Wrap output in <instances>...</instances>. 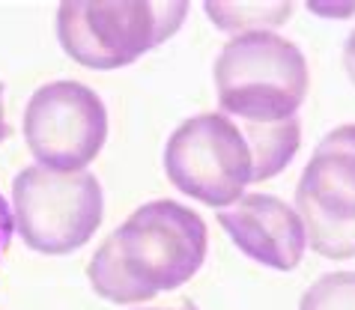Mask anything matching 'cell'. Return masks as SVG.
I'll use <instances>...</instances> for the list:
<instances>
[{"label":"cell","mask_w":355,"mask_h":310,"mask_svg":"<svg viewBox=\"0 0 355 310\" xmlns=\"http://www.w3.org/2000/svg\"><path fill=\"white\" fill-rule=\"evenodd\" d=\"M203 218L176 200H153L137 206L98 245L87 277L96 295L111 304L153 302L189 284L206 259Z\"/></svg>","instance_id":"cell-1"},{"label":"cell","mask_w":355,"mask_h":310,"mask_svg":"<svg viewBox=\"0 0 355 310\" xmlns=\"http://www.w3.org/2000/svg\"><path fill=\"white\" fill-rule=\"evenodd\" d=\"M311 87L304 54L278 33H236L215 60V89L224 117L275 126L293 119Z\"/></svg>","instance_id":"cell-2"},{"label":"cell","mask_w":355,"mask_h":310,"mask_svg":"<svg viewBox=\"0 0 355 310\" xmlns=\"http://www.w3.org/2000/svg\"><path fill=\"white\" fill-rule=\"evenodd\" d=\"M185 12L189 3L66 0L57 9V39L75 63L107 72L167 42L182 27Z\"/></svg>","instance_id":"cell-3"},{"label":"cell","mask_w":355,"mask_h":310,"mask_svg":"<svg viewBox=\"0 0 355 310\" xmlns=\"http://www.w3.org/2000/svg\"><path fill=\"white\" fill-rule=\"evenodd\" d=\"M12 221L36 254L63 257L96 236L105 215L102 185L93 173L24 167L12 179Z\"/></svg>","instance_id":"cell-4"},{"label":"cell","mask_w":355,"mask_h":310,"mask_svg":"<svg viewBox=\"0 0 355 310\" xmlns=\"http://www.w3.org/2000/svg\"><path fill=\"white\" fill-rule=\"evenodd\" d=\"M164 173L185 197L218 206V212L233 206L254 182V158L242 126L224 114L185 119L164 146Z\"/></svg>","instance_id":"cell-5"},{"label":"cell","mask_w":355,"mask_h":310,"mask_svg":"<svg viewBox=\"0 0 355 310\" xmlns=\"http://www.w3.org/2000/svg\"><path fill=\"white\" fill-rule=\"evenodd\" d=\"M295 212L320 257H355V123L331 128L317 144L295 185Z\"/></svg>","instance_id":"cell-6"},{"label":"cell","mask_w":355,"mask_h":310,"mask_svg":"<svg viewBox=\"0 0 355 310\" xmlns=\"http://www.w3.org/2000/svg\"><path fill=\"white\" fill-rule=\"evenodd\" d=\"M24 141L39 167L78 173L107 141V111L96 89L78 81L39 87L24 111Z\"/></svg>","instance_id":"cell-7"},{"label":"cell","mask_w":355,"mask_h":310,"mask_svg":"<svg viewBox=\"0 0 355 310\" xmlns=\"http://www.w3.org/2000/svg\"><path fill=\"white\" fill-rule=\"evenodd\" d=\"M218 224L245 257L278 272H293L308 251L299 212L275 194L239 197L218 212Z\"/></svg>","instance_id":"cell-8"},{"label":"cell","mask_w":355,"mask_h":310,"mask_svg":"<svg viewBox=\"0 0 355 310\" xmlns=\"http://www.w3.org/2000/svg\"><path fill=\"white\" fill-rule=\"evenodd\" d=\"M239 126L245 141L251 146L254 182H266V179L278 176L302 146V128L295 117L275 126H254V123H239Z\"/></svg>","instance_id":"cell-9"},{"label":"cell","mask_w":355,"mask_h":310,"mask_svg":"<svg viewBox=\"0 0 355 310\" xmlns=\"http://www.w3.org/2000/svg\"><path fill=\"white\" fill-rule=\"evenodd\" d=\"M224 12L233 15H221L206 3V12H209L212 24H218L224 30H236L239 27L242 33H263L266 27H278L284 21H290L293 3H218Z\"/></svg>","instance_id":"cell-10"},{"label":"cell","mask_w":355,"mask_h":310,"mask_svg":"<svg viewBox=\"0 0 355 310\" xmlns=\"http://www.w3.org/2000/svg\"><path fill=\"white\" fill-rule=\"evenodd\" d=\"M299 310H355V272L322 275L304 289Z\"/></svg>","instance_id":"cell-11"},{"label":"cell","mask_w":355,"mask_h":310,"mask_svg":"<svg viewBox=\"0 0 355 310\" xmlns=\"http://www.w3.org/2000/svg\"><path fill=\"white\" fill-rule=\"evenodd\" d=\"M12 230H15V221H12V209L0 194V259H3L6 248H9V239H12Z\"/></svg>","instance_id":"cell-12"},{"label":"cell","mask_w":355,"mask_h":310,"mask_svg":"<svg viewBox=\"0 0 355 310\" xmlns=\"http://www.w3.org/2000/svg\"><path fill=\"white\" fill-rule=\"evenodd\" d=\"M343 66H347L349 81L355 84V30H352L349 39H347V48H343Z\"/></svg>","instance_id":"cell-13"},{"label":"cell","mask_w":355,"mask_h":310,"mask_svg":"<svg viewBox=\"0 0 355 310\" xmlns=\"http://www.w3.org/2000/svg\"><path fill=\"white\" fill-rule=\"evenodd\" d=\"M9 137V123H6V111H3V84H0V144Z\"/></svg>","instance_id":"cell-14"},{"label":"cell","mask_w":355,"mask_h":310,"mask_svg":"<svg viewBox=\"0 0 355 310\" xmlns=\"http://www.w3.org/2000/svg\"><path fill=\"white\" fill-rule=\"evenodd\" d=\"M141 310H162V307H141ZM167 310H197V307L189 302V304H182V307H167Z\"/></svg>","instance_id":"cell-15"}]
</instances>
